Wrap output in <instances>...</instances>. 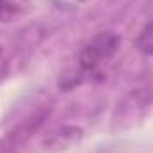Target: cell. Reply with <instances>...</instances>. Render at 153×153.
I'll list each match as a JSON object with an SVG mask.
<instances>
[{"label":"cell","mask_w":153,"mask_h":153,"mask_svg":"<svg viewBox=\"0 0 153 153\" xmlns=\"http://www.w3.org/2000/svg\"><path fill=\"white\" fill-rule=\"evenodd\" d=\"M119 45V38L112 32H102L87 41L78 52V68L82 73H94L102 64H105Z\"/></svg>","instance_id":"1"},{"label":"cell","mask_w":153,"mask_h":153,"mask_svg":"<svg viewBox=\"0 0 153 153\" xmlns=\"http://www.w3.org/2000/svg\"><path fill=\"white\" fill-rule=\"evenodd\" d=\"M29 9V0H0V20H14L25 14Z\"/></svg>","instance_id":"2"},{"label":"cell","mask_w":153,"mask_h":153,"mask_svg":"<svg viewBox=\"0 0 153 153\" xmlns=\"http://www.w3.org/2000/svg\"><path fill=\"white\" fill-rule=\"evenodd\" d=\"M137 46L144 53H153V22L144 25V29L141 30L137 38Z\"/></svg>","instance_id":"3"}]
</instances>
